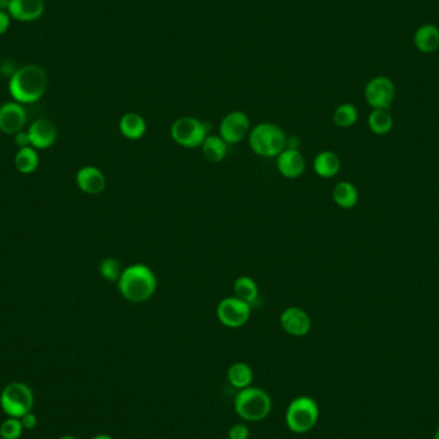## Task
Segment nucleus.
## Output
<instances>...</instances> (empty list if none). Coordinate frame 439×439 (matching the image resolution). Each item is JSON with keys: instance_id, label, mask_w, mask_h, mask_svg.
<instances>
[{"instance_id": "nucleus-1", "label": "nucleus", "mask_w": 439, "mask_h": 439, "mask_svg": "<svg viewBox=\"0 0 439 439\" xmlns=\"http://www.w3.org/2000/svg\"><path fill=\"white\" fill-rule=\"evenodd\" d=\"M158 287L157 276L144 263H134L122 270L117 281L118 292L130 303H146L152 298Z\"/></svg>"}, {"instance_id": "nucleus-23", "label": "nucleus", "mask_w": 439, "mask_h": 439, "mask_svg": "<svg viewBox=\"0 0 439 439\" xmlns=\"http://www.w3.org/2000/svg\"><path fill=\"white\" fill-rule=\"evenodd\" d=\"M233 289H234L236 297L242 299L251 306L255 303L256 301L258 299V296H260L258 286H257L255 279H252L251 276H239L234 281Z\"/></svg>"}, {"instance_id": "nucleus-12", "label": "nucleus", "mask_w": 439, "mask_h": 439, "mask_svg": "<svg viewBox=\"0 0 439 439\" xmlns=\"http://www.w3.org/2000/svg\"><path fill=\"white\" fill-rule=\"evenodd\" d=\"M276 167L284 178H298L306 171L305 156L297 148L287 146L276 157Z\"/></svg>"}, {"instance_id": "nucleus-27", "label": "nucleus", "mask_w": 439, "mask_h": 439, "mask_svg": "<svg viewBox=\"0 0 439 439\" xmlns=\"http://www.w3.org/2000/svg\"><path fill=\"white\" fill-rule=\"evenodd\" d=\"M25 429L19 418H6V420L0 424V437L1 439H19Z\"/></svg>"}, {"instance_id": "nucleus-3", "label": "nucleus", "mask_w": 439, "mask_h": 439, "mask_svg": "<svg viewBox=\"0 0 439 439\" xmlns=\"http://www.w3.org/2000/svg\"><path fill=\"white\" fill-rule=\"evenodd\" d=\"M248 143L257 156L265 158L278 157L288 146L286 133L271 122H262L251 128Z\"/></svg>"}, {"instance_id": "nucleus-34", "label": "nucleus", "mask_w": 439, "mask_h": 439, "mask_svg": "<svg viewBox=\"0 0 439 439\" xmlns=\"http://www.w3.org/2000/svg\"><path fill=\"white\" fill-rule=\"evenodd\" d=\"M58 439H79V438H76V437H74V435H69V434H67V435H62L61 438H58Z\"/></svg>"}, {"instance_id": "nucleus-9", "label": "nucleus", "mask_w": 439, "mask_h": 439, "mask_svg": "<svg viewBox=\"0 0 439 439\" xmlns=\"http://www.w3.org/2000/svg\"><path fill=\"white\" fill-rule=\"evenodd\" d=\"M365 99L373 109H389L395 101V86L387 76L373 77L365 86Z\"/></svg>"}, {"instance_id": "nucleus-17", "label": "nucleus", "mask_w": 439, "mask_h": 439, "mask_svg": "<svg viewBox=\"0 0 439 439\" xmlns=\"http://www.w3.org/2000/svg\"><path fill=\"white\" fill-rule=\"evenodd\" d=\"M415 48L424 54H432L439 49V27L433 24L420 26L414 34Z\"/></svg>"}, {"instance_id": "nucleus-14", "label": "nucleus", "mask_w": 439, "mask_h": 439, "mask_svg": "<svg viewBox=\"0 0 439 439\" xmlns=\"http://www.w3.org/2000/svg\"><path fill=\"white\" fill-rule=\"evenodd\" d=\"M76 184L84 193L96 196L104 191L107 186V178L99 168L94 166H85L77 171Z\"/></svg>"}, {"instance_id": "nucleus-11", "label": "nucleus", "mask_w": 439, "mask_h": 439, "mask_svg": "<svg viewBox=\"0 0 439 439\" xmlns=\"http://www.w3.org/2000/svg\"><path fill=\"white\" fill-rule=\"evenodd\" d=\"M281 325L283 330L292 337H306L312 328V320L306 310L291 306L281 312Z\"/></svg>"}, {"instance_id": "nucleus-22", "label": "nucleus", "mask_w": 439, "mask_h": 439, "mask_svg": "<svg viewBox=\"0 0 439 439\" xmlns=\"http://www.w3.org/2000/svg\"><path fill=\"white\" fill-rule=\"evenodd\" d=\"M226 378H228V382L234 388L239 389V390L248 388L253 382V370L249 366L248 363H233L228 369Z\"/></svg>"}, {"instance_id": "nucleus-26", "label": "nucleus", "mask_w": 439, "mask_h": 439, "mask_svg": "<svg viewBox=\"0 0 439 439\" xmlns=\"http://www.w3.org/2000/svg\"><path fill=\"white\" fill-rule=\"evenodd\" d=\"M358 120V111L356 106L350 103H343L338 106L333 113V121L338 128H348L353 126Z\"/></svg>"}, {"instance_id": "nucleus-10", "label": "nucleus", "mask_w": 439, "mask_h": 439, "mask_svg": "<svg viewBox=\"0 0 439 439\" xmlns=\"http://www.w3.org/2000/svg\"><path fill=\"white\" fill-rule=\"evenodd\" d=\"M251 128L252 126L248 115L243 111H233L220 122L218 135L228 144H238L248 138Z\"/></svg>"}, {"instance_id": "nucleus-35", "label": "nucleus", "mask_w": 439, "mask_h": 439, "mask_svg": "<svg viewBox=\"0 0 439 439\" xmlns=\"http://www.w3.org/2000/svg\"><path fill=\"white\" fill-rule=\"evenodd\" d=\"M433 439H439V427L437 428V430H435V433H434Z\"/></svg>"}, {"instance_id": "nucleus-8", "label": "nucleus", "mask_w": 439, "mask_h": 439, "mask_svg": "<svg viewBox=\"0 0 439 439\" xmlns=\"http://www.w3.org/2000/svg\"><path fill=\"white\" fill-rule=\"evenodd\" d=\"M252 313V306L236 296L221 299L217 305L218 321L230 329H238L247 324Z\"/></svg>"}, {"instance_id": "nucleus-7", "label": "nucleus", "mask_w": 439, "mask_h": 439, "mask_svg": "<svg viewBox=\"0 0 439 439\" xmlns=\"http://www.w3.org/2000/svg\"><path fill=\"white\" fill-rule=\"evenodd\" d=\"M34 392L25 383L13 382L0 393V408L8 418H21L34 408Z\"/></svg>"}, {"instance_id": "nucleus-24", "label": "nucleus", "mask_w": 439, "mask_h": 439, "mask_svg": "<svg viewBox=\"0 0 439 439\" xmlns=\"http://www.w3.org/2000/svg\"><path fill=\"white\" fill-rule=\"evenodd\" d=\"M369 128L376 135L388 134L393 128V117L388 109H373L368 118Z\"/></svg>"}, {"instance_id": "nucleus-33", "label": "nucleus", "mask_w": 439, "mask_h": 439, "mask_svg": "<svg viewBox=\"0 0 439 439\" xmlns=\"http://www.w3.org/2000/svg\"><path fill=\"white\" fill-rule=\"evenodd\" d=\"M90 439H113L109 434H98L96 437H93V438Z\"/></svg>"}, {"instance_id": "nucleus-18", "label": "nucleus", "mask_w": 439, "mask_h": 439, "mask_svg": "<svg viewBox=\"0 0 439 439\" xmlns=\"http://www.w3.org/2000/svg\"><path fill=\"white\" fill-rule=\"evenodd\" d=\"M342 167V162L337 153L324 151L318 153L313 159V171L323 178H331L337 176Z\"/></svg>"}, {"instance_id": "nucleus-32", "label": "nucleus", "mask_w": 439, "mask_h": 439, "mask_svg": "<svg viewBox=\"0 0 439 439\" xmlns=\"http://www.w3.org/2000/svg\"><path fill=\"white\" fill-rule=\"evenodd\" d=\"M9 27V14L6 11L0 9V35L6 32Z\"/></svg>"}, {"instance_id": "nucleus-30", "label": "nucleus", "mask_w": 439, "mask_h": 439, "mask_svg": "<svg viewBox=\"0 0 439 439\" xmlns=\"http://www.w3.org/2000/svg\"><path fill=\"white\" fill-rule=\"evenodd\" d=\"M19 420L22 423V427L25 430H34L35 428L38 427V418L32 411L21 416Z\"/></svg>"}, {"instance_id": "nucleus-13", "label": "nucleus", "mask_w": 439, "mask_h": 439, "mask_svg": "<svg viewBox=\"0 0 439 439\" xmlns=\"http://www.w3.org/2000/svg\"><path fill=\"white\" fill-rule=\"evenodd\" d=\"M26 111L19 102H9L0 107V130L6 134H17L25 128Z\"/></svg>"}, {"instance_id": "nucleus-21", "label": "nucleus", "mask_w": 439, "mask_h": 439, "mask_svg": "<svg viewBox=\"0 0 439 439\" xmlns=\"http://www.w3.org/2000/svg\"><path fill=\"white\" fill-rule=\"evenodd\" d=\"M228 143L220 135H208L202 144V153L204 158L212 163H218L228 154Z\"/></svg>"}, {"instance_id": "nucleus-15", "label": "nucleus", "mask_w": 439, "mask_h": 439, "mask_svg": "<svg viewBox=\"0 0 439 439\" xmlns=\"http://www.w3.org/2000/svg\"><path fill=\"white\" fill-rule=\"evenodd\" d=\"M30 146L36 149H46L57 139V128L49 120H38L29 128Z\"/></svg>"}, {"instance_id": "nucleus-6", "label": "nucleus", "mask_w": 439, "mask_h": 439, "mask_svg": "<svg viewBox=\"0 0 439 439\" xmlns=\"http://www.w3.org/2000/svg\"><path fill=\"white\" fill-rule=\"evenodd\" d=\"M210 125L193 116H183L175 120L170 128L172 141L178 146L196 149L203 144L208 136Z\"/></svg>"}, {"instance_id": "nucleus-20", "label": "nucleus", "mask_w": 439, "mask_h": 439, "mask_svg": "<svg viewBox=\"0 0 439 439\" xmlns=\"http://www.w3.org/2000/svg\"><path fill=\"white\" fill-rule=\"evenodd\" d=\"M333 201L338 207L343 210H350L358 202V191L350 181H340L333 189Z\"/></svg>"}, {"instance_id": "nucleus-2", "label": "nucleus", "mask_w": 439, "mask_h": 439, "mask_svg": "<svg viewBox=\"0 0 439 439\" xmlns=\"http://www.w3.org/2000/svg\"><path fill=\"white\" fill-rule=\"evenodd\" d=\"M46 86V74L36 64H29L16 71L9 81V91L13 99L25 104L38 102L44 96Z\"/></svg>"}, {"instance_id": "nucleus-4", "label": "nucleus", "mask_w": 439, "mask_h": 439, "mask_svg": "<svg viewBox=\"0 0 439 439\" xmlns=\"http://www.w3.org/2000/svg\"><path fill=\"white\" fill-rule=\"evenodd\" d=\"M236 413L249 423L265 420L273 410V400L265 389L248 387L241 389L234 400Z\"/></svg>"}, {"instance_id": "nucleus-16", "label": "nucleus", "mask_w": 439, "mask_h": 439, "mask_svg": "<svg viewBox=\"0 0 439 439\" xmlns=\"http://www.w3.org/2000/svg\"><path fill=\"white\" fill-rule=\"evenodd\" d=\"M8 12L21 22H31L41 17L44 12L43 0H9Z\"/></svg>"}, {"instance_id": "nucleus-19", "label": "nucleus", "mask_w": 439, "mask_h": 439, "mask_svg": "<svg viewBox=\"0 0 439 439\" xmlns=\"http://www.w3.org/2000/svg\"><path fill=\"white\" fill-rule=\"evenodd\" d=\"M118 128L123 138L128 141H139L146 134V122L143 116L135 112H128L122 116Z\"/></svg>"}, {"instance_id": "nucleus-31", "label": "nucleus", "mask_w": 439, "mask_h": 439, "mask_svg": "<svg viewBox=\"0 0 439 439\" xmlns=\"http://www.w3.org/2000/svg\"><path fill=\"white\" fill-rule=\"evenodd\" d=\"M14 143H16L19 148L31 146H30V138H29V133H25V131H19L17 134H14Z\"/></svg>"}, {"instance_id": "nucleus-5", "label": "nucleus", "mask_w": 439, "mask_h": 439, "mask_svg": "<svg viewBox=\"0 0 439 439\" xmlns=\"http://www.w3.org/2000/svg\"><path fill=\"white\" fill-rule=\"evenodd\" d=\"M320 416L318 402L308 395L294 398L287 408L286 423L292 433L306 434L316 425Z\"/></svg>"}, {"instance_id": "nucleus-28", "label": "nucleus", "mask_w": 439, "mask_h": 439, "mask_svg": "<svg viewBox=\"0 0 439 439\" xmlns=\"http://www.w3.org/2000/svg\"><path fill=\"white\" fill-rule=\"evenodd\" d=\"M122 270L123 268H121L120 262L117 261L113 257H107L101 263V275L106 281H111V283L118 281L122 274Z\"/></svg>"}, {"instance_id": "nucleus-25", "label": "nucleus", "mask_w": 439, "mask_h": 439, "mask_svg": "<svg viewBox=\"0 0 439 439\" xmlns=\"http://www.w3.org/2000/svg\"><path fill=\"white\" fill-rule=\"evenodd\" d=\"M14 165L19 172L31 173L38 168V153L31 146L19 148V152L16 153V157H14Z\"/></svg>"}, {"instance_id": "nucleus-29", "label": "nucleus", "mask_w": 439, "mask_h": 439, "mask_svg": "<svg viewBox=\"0 0 439 439\" xmlns=\"http://www.w3.org/2000/svg\"><path fill=\"white\" fill-rule=\"evenodd\" d=\"M228 439H249V429L246 424L238 423L230 428Z\"/></svg>"}]
</instances>
